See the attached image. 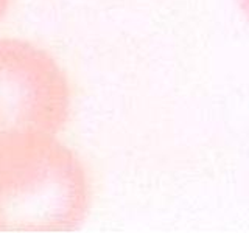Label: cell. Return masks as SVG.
<instances>
[{
  "label": "cell",
  "mask_w": 249,
  "mask_h": 233,
  "mask_svg": "<svg viewBox=\"0 0 249 233\" xmlns=\"http://www.w3.org/2000/svg\"><path fill=\"white\" fill-rule=\"evenodd\" d=\"M76 155L49 134L0 140V232H69L89 210Z\"/></svg>",
  "instance_id": "6da1fadb"
},
{
  "label": "cell",
  "mask_w": 249,
  "mask_h": 233,
  "mask_svg": "<svg viewBox=\"0 0 249 233\" xmlns=\"http://www.w3.org/2000/svg\"><path fill=\"white\" fill-rule=\"evenodd\" d=\"M69 114L70 87L56 61L28 42L0 41V140L54 135Z\"/></svg>",
  "instance_id": "7a4b0ae2"
},
{
  "label": "cell",
  "mask_w": 249,
  "mask_h": 233,
  "mask_svg": "<svg viewBox=\"0 0 249 233\" xmlns=\"http://www.w3.org/2000/svg\"><path fill=\"white\" fill-rule=\"evenodd\" d=\"M8 3H10V0H0V17L5 14L6 8H8Z\"/></svg>",
  "instance_id": "3957f363"
},
{
  "label": "cell",
  "mask_w": 249,
  "mask_h": 233,
  "mask_svg": "<svg viewBox=\"0 0 249 233\" xmlns=\"http://www.w3.org/2000/svg\"><path fill=\"white\" fill-rule=\"evenodd\" d=\"M240 3H241V8L245 10V13L249 16V0H240Z\"/></svg>",
  "instance_id": "277c9868"
}]
</instances>
